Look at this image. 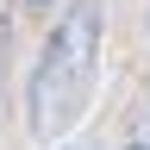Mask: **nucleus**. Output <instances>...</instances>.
<instances>
[{"instance_id": "1", "label": "nucleus", "mask_w": 150, "mask_h": 150, "mask_svg": "<svg viewBox=\"0 0 150 150\" xmlns=\"http://www.w3.org/2000/svg\"><path fill=\"white\" fill-rule=\"evenodd\" d=\"M94 69H100V13H94V6H69L63 19H56L50 44H44V56H38V69H31V88H25L31 138L56 144L88 112Z\"/></svg>"}, {"instance_id": "2", "label": "nucleus", "mask_w": 150, "mask_h": 150, "mask_svg": "<svg viewBox=\"0 0 150 150\" xmlns=\"http://www.w3.org/2000/svg\"><path fill=\"white\" fill-rule=\"evenodd\" d=\"M138 150H150V144H138Z\"/></svg>"}, {"instance_id": "3", "label": "nucleus", "mask_w": 150, "mask_h": 150, "mask_svg": "<svg viewBox=\"0 0 150 150\" xmlns=\"http://www.w3.org/2000/svg\"><path fill=\"white\" fill-rule=\"evenodd\" d=\"M31 6H38V0H31Z\"/></svg>"}]
</instances>
